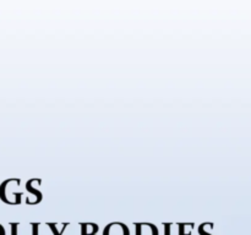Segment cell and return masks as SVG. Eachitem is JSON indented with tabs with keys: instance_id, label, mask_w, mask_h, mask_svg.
I'll list each match as a JSON object with an SVG mask.
<instances>
[{
	"instance_id": "6da1fadb",
	"label": "cell",
	"mask_w": 251,
	"mask_h": 235,
	"mask_svg": "<svg viewBox=\"0 0 251 235\" xmlns=\"http://www.w3.org/2000/svg\"><path fill=\"white\" fill-rule=\"evenodd\" d=\"M22 196H24V192H21V191L10 190L9 179L2 181L1 185H0V200L6 205H21Z\"/></svg>"
},
{
	"instance_id": "7a4b0ae2",
	"label": "cell",
	"mask_w": 251,
	"mask_h": 235,
	"mask_svg": "<svg viewBox=\"0 0 251 235\" xmlns=\"http://www.w3.org/2000/svg\"><path fill=\"white\" fill-rule=\"evenodd\" d=\"M103 235H130V229L124 223L113 222L104 228Z\"/></svg>"
},
{
	"instance_id": "3957f363",
	"label": "cell",
	"mask_w": 251,
	"mask_h": 235,
	"mask_svg": "<svg viewBox=\"0 0 251 235\" xmlns=\"http://www.w3.org/2000/svg\"><path fill=\"white\" fill-rule=\"evenodd\" d=\"M136 235H159L158 228L151 223H135Z\"/></svg>"
},
{
	"instance_id": "277c9868",
	"label": "cell",
	"mask_w": 251,
	"mask_h": 235,
	"mask_svg": "<svg viewBox=\"0 0 251 235\" xmlns=\"http://www.w3.org/2000/svg\"><path fill=\"white\" fill-rule=\"evenodd\" d=\"M100 227L95 223H81L80 234L81 235H97Z\"/></svg>"
},
{
	"instance_id": "5b68a950",
	"label": "cell",
	"mask_w": 251,
	"mask_h": 235,
	"mask_svg": "<svg viewBox=\"0 0 251 235\" xmlns=\"http://www.w3.org/2000/svg\"><path fill=\"white\" fill-rule=\"evenodd\" d=\"M11 235H32L31 229L27 232L26 225L21 223H11Z\"/></svg>"
},
{
	"instance_id": "8992f818",
	"label": "cell",
	"mask_w": 251,
	"mask_h": 235,
	"mask_svg": "<svg viewBox=\"0 0 251 235\" xmlns=\"http://www.w3.org/2000/svg\"><path fill=\"white\" fill-rule=\"evenodd\" d=\"M26 191L29 193V196H33L34 201H36L37 203L41 202L42 198H43V193H42L38 188H36L34 186H32L31 180H28L26 183Z\"/></svg>"
},
{
	"instance_id": "52a82bcc",
	"label": "cell",
	"mask_w": 251,
	"mask_h": 235,
	"mask_svg": "<svg viewBox=\"0 0 251 235\" xmlns=\"http://www.w3.org/2000/svg\"><path fill=\"white\" fill-rule=\"evenodd\" d=\"M69 223H64V224H55V223H48V227L50 229L53 235H64L66 228L69 227Z\"/></svg>"
},
{
	"instance_id": "ba28073f",
	"label": "cell",
	"mask_w": 251,
	"mask_h": 235,
	"mask_svg": "<svg viewBox=\"0 0 251 235\" xmlns=\"http://www.w3.org/2000/svg\"><path fill=\"white\" fill-rule=\"evenodd\" d=\"M31 232L32 235H47L46 227L41 223H31Z\"/></svg>"
},
{
	"instance_id": "9c48e42d",
	"label": "cell",
	"mask_w": 251,
	"mask_h": 235,
	"mask_svg": "<svg viewBox=\"0 0 251 235\" xmlns=\"http://www.w3.org/2000/svg\"><path fill=\"white\" fill-rule=\"evenodd\" d=\"M164 235H173V224L171 223L164 224Z\"/></svg>"
},
{
	"instance_id": "30bf717a",
	"label": "cell",
	"mask_w": 251,
	"mask_h": 235,
	"mask_svg": "<svg viewBox=\"0 0 251 235\" xmlns=\"http://www.w3.org/2000/svg\"><path fill=\"white\" fill-rule=\"evenodd\" d=\"M0 235H6V232H5L4 227L1 224H0Z\"/></svg>"
}]
</instances>
